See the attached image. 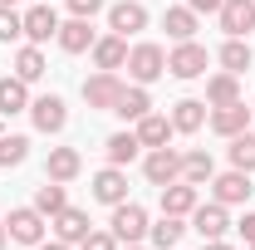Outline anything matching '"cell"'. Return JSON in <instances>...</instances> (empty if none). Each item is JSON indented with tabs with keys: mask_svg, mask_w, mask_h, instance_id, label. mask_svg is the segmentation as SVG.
<instances>
[{
	"mask_svg": "<svg viewBox=\"0 0 255 250\" xmlns=\"http://www.w3.org/2000/svg\"><path fill=\"white\" fill-rule=\"evenodd\" d=\"M162 30L172 34L177 44H182V39H191V34H196V10H191V5H172V10L162 15Z\"/></svg>",
	"mask_w": 255,
	"mask_h": 250,
	"instance_id": "cell-25",
	"label": "cell"
},
{
	"mask_svg": "<svg viewBox=\"0 0 255 250\" xmlns=\"http://www.w3.org/2000/svg\"><path fill=\"white\" fill-rule=\"evenodd\" d=\"M94 201H103V206H118V201H128V177H123V167H103L94 177Z\"/></svg>",
	"mask_w": 255,
	"mask_h": 250,
	"instance_id": "cell-14",
	"label": "cell"
},
{
	"mask_svg": "<svg viewBox=\"0 0 255 250\" xmlns=\"http://www.w3.org/2000/svg\"><path fill=\"white\" fill-rule=\"evenodd\" d=\"M113 236H118V246H137L142 236H147V211L137 206V201H118L113 206Z\"/></svg>",
	"mask_w": 255,
	"mask_h": 250,
	"instance_id": "cell-3",
	"label": "cell"
},
{
	"mask_svg": "<svg viewBox=\"0 0 255 250\" xmlns=\"http://www.w3.org/2000/svg\"><path fill=\"white\" fill-rule=\"evenodd\" d=\"M251 44H246V39H226L221 44V69L226 74H246V69H251Z\"/></svg>",
	"mask_w": 255,
	"mask_h": 250,
	"instance_id": "cell-29",
	"label": "cell"
},
{
	"mask_svg": "<svg viewBox=\"0 0 255 250\" xmlns=\"http://www.w3.org/2000/svg\"><path fill=\"white\" fill-rule=\"evenodd\" d=\"M231 167L255 172V132H251V127H246L241 137H231Z\"/></svg>",
	"mask_w": 255,
	"mask_h": 250,
	"instance_id": "cell-32",
	"label": "cell"
},
{
	"mask_svg": "<svg viewBox=\"0 0 255 250\" xmlns=\"http://www.w3.org/2000/svg\"><path fill=\"white\" fill-rule=\"evenodd\" d=\"M211 177H216V162H211V152H201V147L182 152V182H191V187H206Z\"/></svg>",
	"mask_w": 255,
	"mask_h": 250,
	"instance_id": "cell-20",
	"label": "cell"
},
{
	"mask_svg": "<svg viewBox=\"0 0 255 250\" xmlns=\"http://www.w3.org/2000/svg\"><path fill=\"white\" fill-rule=\"evenodd\" d=\"M206 103H211V108L241 103V74H216V79H206Z\"/></svg>",
	"mask_w": 255,
	"mask_h": 250,
	"instance_id": "cell-23",
	"label": "cell"
},
{
	"mask_svg": "<svg viewBox=\"0 0 255 250\" xmlns=\"http://www.w3.org/2000/svg\"><path fill=\"white\" fill-rule=\"evenodd\" d=\"M79 250H118V236H113V231H89V236L79 241Z\"/></svg>",
	"mask_w": 255,
	"mask_h": 250,
	"instance_id": "cell-35",
	"label": "cell"
},
{
	"mask_svg": "<svg viewBox=\"0 0 255 250\" xmlns=\"http://www.w3.org/2000/svg\"><path fill=\"white\" fill-rule=\"evenodd\" d=\"M94 64H98V69H123V64H128V39H123V34H103V39H94Z\"/></svg>",
	"mask_w": 255,
	"mask_h": 250,
	"instance_id": "cell-22",
	"label": "cell"
},
{
	"mask_svg": "<svg viewBox=\"0 0 255 250\" xmlns=\"http://www.w3.org/2000/svg\"><path fill=\"white\" fill-rule=\"evenodd\" d=\"M79 172H84L79 147H54V152H49V162H44V177H49V182H74Z\"/></svg>",
	"mask_w": 255,
	"mask_h": 250,
	"instance_id": "cell-17",
	"label": "cell"
},
{
	"mask_svg": "<svg viewBox=\"0 0 255 250\" xmlns=\"http://www.w3.org/2000/svg\"><path fill=\"white\" fill-rule=\"evenodd\" d=\"M137 147H142V142H137V132H113L103 152H108V162H113V167H128V162L137 157Z\"/></svg>",
	"mask_w": 255,
	"mask_h": 250,
	"instance_id": "cell-30",
	"label": "cell"
},
{
	"mask_svg": "<svg viewBox=\"0 0 255 250\" xmlns=\"http://www.w3.org/2000/svg\"><path fill=\"white\" fill-rule=\"evenodd\" d=\"M246 250H255V246H246Z\"/></svg>",
	"mask_w": 255,
	"mask_h": 250,
	"instance_id": "cell-44",
	"label": "cell"
},
{
	"mask_svg": "<svg viewBox=\"0 0 255 250\" xmlns=\"http://www.w3.org/2000/svg\"><path fill=\"white\" fill-rule=\"evenodd\" d=\"M236 231H241V241H246V246H255V211H246V216L236 221Z\"/></svg>",
	"mask_w": 255,
	"mask_h": 250,
	"instance_id": "cell-37",
	"label": "cell"
},
{
	"mask_svg": "<svg viewBox=\"0 0 255 250\" xmlns=\"http://www.w3.org/2000/svg\"><path fill=\"white\" fill-rule=\"evenodd\" d=\"M128 74H132V84H152L167 74V54H162V44H132L128 49Z\"/></svg>",
	"mask_w": 255,
	"mask_h": 250,
	"instance_id": "cell-1",
	"label": "cell"
},
{
	"mask_svg": "<svg viewBox=\"0 0 255 250\" xmlns=\"http://www.w3.org/2000/svg\"><path fill=\"white\" fill-rule=\"evenodd\" d=\"M118 94H123V79L113 69H98L94 79H84V103L98 108V113H113L118 108Z\"/></svg>",
	"mask_w": 255,
	"mask_h": 250,
	"instance_id": "cell-2",
	"label": "cell"
},
{
	"mask_svg": "<svg viewBox=\"0 0 255 250\" xmlns=\"http://www.w3.org/2000/svg\"><path fill=\"white\" fill-rule=\"evenodd\" d=\"M5 236H10V231H5V221H0V250H5Z\"/></svg>",
	"mask_w": 255,
	"mask_h": 250,
	"instance_id": "cell-41",
	"label": "cell"
},
{
	"mask_svg": "<svg viewBox=\"0 0 255 250\" xmlns=\"http://www.w3.org/2000/svg\"><path fill=\"white\" fill-rule=\"evenodd\" d=\"M191 211H196V187L182 182V177L167 182L162 187V216H191Z\"/></svg>",
	"mask_w": 255,
	"mask_h": 250,
	"instance_id": "cell-15",
	"label": "cell"
},
{
	"mask_svg": "<svg viewBox=\"0 0 255 250\" xmlns=\"http://www.w3.org/2000/svg\"><path fill=\"white\" fill-rule=\"evenodd\" d=\"M196 15H211V10H221V0H187Z\"/></svg>",
	"mask_w": 255,
	"mask_h": 250,
	"instance_id": "cell-38",
	"label": "cell"
},
{
	"mask_svg": "<svg viewBox=\"0 0 255 250\" xmlns=\"http://www.w3.org/2000/svg\"><path fill=\"white\" fill-rule=\"evenodd\" d=\"M64 206H69V201H64V182H49V177H44V187L34 191V211H39V216H59Z\"/></svg>",
	"mask_w": 255,
	"mask_h": 250,
	"instance_id": "cell-28",
	"label": "cell"
},
{
	"mask_svg": "<svg viewBox=\"0 0 255 250\" xmlns=\"http://www.w3.org/2000/svg\"><path fill=\"white\" fill-rule=\"evenodd\" d=\"M108 30L113 34H137V30H147V10L137 5V0H118V5H108Z\"/></svg>",
	"mask_w": 255,
	"mask_h": 250,
	"instance_id": "cell-10",
	"label": "cell"
},
{
	"mask_svg": "<svg viewBox=\"0 0 255 250\" xmlns=\"http://www.w3.org/2000/svg\"><path fill=\"white\" fill-rule=\"evenodd\" d=\"M54 34H59V15H54L49 0H39L34 10H25V39H30V44H44V39H54Z\"/></svg>",
	"mask_w": 255,
	"mask_h": 250,
	"instance_id": "cell-11",
	"label": "cell"
},
{
	"mask_svg": "<svg viewBox=\"0 0 255 250\" xmlns=\"http://www.w3.org/2000/svg\"><path fill=\"white\" fill-rule=\"evenodd\" d=\"M191 226H196V236H201V241H221L226 231H231V216H226L221 201H211V206H201V201H196V211H191Z\"/></svg>",
	"mask_w": 255,
	"mask_h": 250,
	"instance_id": "cell-12",
	"label": "cell"
},
{
	"mask_svg": "<svg viewBox=\"0 0 255 250\" xmlns=\"http://www.w3.org/2000/svg\"><path fill=\"white\" fill-rule=\"evenodd\" d=\"M5 231H10V241H20V246H39V241H44V216H39L34 206H15L10 221H5Z\"/></svg>",
	"mask_w": 255,
	"mask_h": 250,
	"instance_id": "cell-6",
	"label": "cell"
},
{
	"mask_svg": "<svg viewBox=\"0 0 255 250\" xmlns=\"http://www.w3.org/2000/svg\"><path fill=\"white\" fill-rule=\"evenodd\" d=\"M172 132H177V127H172V118H162V113L137 118V142H142V147H167Z\"/></svg>",
	"mask_w": 255,
	"mask_h": 250,
	"instance_id": "cell-24",
	"label": "cell"
},
{
	"mask_svg": "<svg viewBox=\"0 0 255 250\" xmlns=\"http://www.w3.org/2000/svg\"><path fill=\"white\" fill-rule=\"evenodd\" d=\"M201 123H206V103H201V98H182V103L172 108V127H177V132H196Z\"/></svg>",
	"mask_w": 255,
	"mask_h": 250,
	"instance_id": "cell-26",
	"label": "cell"
},
{
	"mask_svg": "<svg viewBox=\"0 0 255 250\" xmlns=\"http://www.w3.org/2000/svg\"><path fill=\"white\" fill-rule=\"evenodd\" d=\"M206 64H211V54H206L196 39H182V44L167 54V69H172V79H201V74H206Z\"/></svg>",
	"mask_w": 255,
	"mask_h": 250,
	"instance_id": "cell-4",
	"label": "cell"
},
{
	"mask_svg": "<svg viewBox=\"0 0 255 250\" xmlns=\"http://www.w3.org/2000/svg\"><path fill=\"white\" fill-rule=\"evenodd\" d=\"M211 127H216L221 137H241V132L251 127V108H246V103H226V108L211 113Z\"/></svg>",
	"mask_w": 255,
	"mask_h": 250,
	"instance_id": "cell-19",
	"label": "cell"
},
{
	"mask_svg": "<svg viewBox=\"0 0 255 250\" xmlns=\"http://www.w3.org/2000/svg\"><path fill=\"white\" fill-rule=\"evenodd\" d=\"M44 54H39V44H25L20 54H15V79H25V84H34V79H44Z\"/></svg>",
	"mask_w": 255,
	"mask_h": 250,
	"instance_id": "cell-27",
	"label": "cell"
},
{
	"mask_svg": "<svg viewBox=\"0 0 255 250\" xmlns=\"http://www.w3.org/2000/svg\"><path fill=\"white\" fill-rule=\"evenodd\" d=\"M128 250H142V246H128Z\"/></svg>",
	"mask_w": 255,
	"mask_h": 250,
	"instance_id": "cell-43",
	"label": "cell"
},
{
	"mask_svg": "<svg viewBox=\"0 0 255 250\" xmlns=\"http://www.w3.org/2000/svg\"><path fill=\"white\" fill-rule=\"evenodd\" d=\"M0 5H20V0H0Z\"/></svg>",
	"mask_w": 255,
	"mask_h": 250,
	"instance_id": "cell-42",
	"label": "cell"
},
{
	"mask_svg": "<svg viewBox=\"0 0 255 250\" xmlns=\"http://www.w3.org/2000/svg\"><path fill=\"white\" fill-rule=\"evenodd\" d=\"M142 172H147V182H152V187H167V182H177V177H182V152H172V147H152L147 162H142Z\"/></svg>",
	"mask_w": 255,
	"mask_h": 250,
	"instance_id": "cell-9",
	"label": "cell"
},
{
	"mask_svg": "<svg viewBox=\"0 0 255 250\" xmlns=\"http://www.w3.org/2000/svg\"><path fill=\"white\" fill-rule=\"evenodd\" d=\"M30 123L39 127V132H64V123H69V108H64L59 94H44L30 103Z\"/></svg>",
	"mask_w": 255,
	"mask_h": 250,
	"instance_id": "cell-8",
	"label": "cell"
},
{
	"mask_svg": "<svg viewBox=\"0 0 255 250\" xmlns=\"http://www.w3.org/2000/svg\"><path fill=\"white\" fill-rule=\"evenodd\" d=\"M221 30L231 34V39H246V34L255 30V0H221Z\"/></svg>",
	"mask_w": 255,
	"mask_h": 250,
	"instance_id": "cell-7",
	"label": "cell"
},
{
	"mask_svg": "<svg viewBox=\"0 0 255 250\" xmlns=\"http://www.w3.org/2000/svg\"><path fill=\"white\" fill-rule=\"evenodd\" d=\"M34 250H69V246H64V241H39Z\"/></svg>",
	"mask_w": 255,
	"mask_h": 250,
	"instance_id": "cell-39",
	"label": "cell"
},
{
	"mask_svg": "<svg viewBox=\"0 0 255 250\" xmlns=\"http://www.w3.org/2000/svg\"><path fill=\"white\" fill-rule=\"evenodd\" d=\"M54 39H59V49L64 54H84V49H94V25H89V20H79V15H74V20H69V25H59V34H54Z\"/></svg>",
	"mask_w": 255,
	"mask_h": 250,
	"instance_id": "cell-16",
	"label": "cell"
},
{
	"mask_svg": "<svg viewBox=\"0 0 255 250\" xmlns=\"http://www.w3.org/2000/svg\"><path fill=\"white\" fill-rule=\"evenodd\" d=\"M25 34V15H15V5H0V44Z\"/></svg>",
	"mask_w": 255,
	"mask_h": 250,
	"instance_id": "cell-34",
	"label": "cell"
},
{
	"mask_svg": "<svg viewBox=\"0 0 255 250\" xmlns=\"http://www.w3.org/2000/svg\"><path fill=\"white\" fill-rule=\"evenodd\" d=\"M211 191H216L221 206H246V201H251V172L231 167V172H221V177H211Z\"/></svg>",
	"mask_w": 255,
	"mask_h": 250,
	"instance_id": "cell-5",
	"label": "cell"
},
{
	"mask_svg": "<svg viewBox=\"0 0 255 250\" xmlns=\"http://www.w3.org/2000/svg\"><path fill=\"white\" fill-rule=\"evenodd\" d=\"M182 216H162L157 226H147V236H152V246L157 250H177V241H182Z\"/></svg>",
	"mask_w": 255,
	"mask_h": 250,
	"instance_id": "cell-31",
	"label": "cell"
},
{
	"mask_svg": "<svg viewBox=\"0 0 255 250\" xmlns=\"http://www.w3.org/2000/svg\"><path fill=\"white\" fill-rule=\"evenodd\" d=\"M69 10H74L79 20H94L98 10H103V0H69Z\"/></svg>",
	"mask_w": 255,
	"mask_h": 250,
	"instance_id": "cell-36",
	"label": "cell"
},
{
	"mask_svg": "<svg viewBox=\"0 0 255 250\" xmlns=\"http://www.w3.org/2000/svg\"><path fill=\"white\" fill-rule=\"evenodd\" d=\"M30 152V137H20V132H0V167H20Z\"/></svg>",
	"mask_w": 255,
	"mask_h": 250,
	"instance_id": "cell-33",
	"label": "cell"
},
{
	"mask_svg": "<svg viewBox=\"0 0 255 250\" xmlns=\"http://www.w3.org/2000/svg\"><path fill=\"white\" fill-rule=\"evenodd\" d=\"M201 250H236V246H226V241H206Z\"/></svg>",
	"mask_w": 255,
	"mask_h": 250,
	"instance_id": "cell-40",
	"label": "cell"
},
{
	"mask_svg": "<svg viewBox=\"0 0 255 250\" xmlns=\"http://www.w3.org/2000/svg\"><path fill=\"white\" fill-rule=\"evenodd\" d=\"M49 226H54V241H64V246H79V241L89 236V211H79V206H64L59 216H49Z\"/></svg>",
	"mask_w": 255,
	"mask_h": 250,
	"instance_id": "cell-13",
	"label": "cell"
},
{
	"mask_svg": "<svg viewBox=\"0 0 255 250\" xmlns=\"http://www.w3.org/2000/svg\"><path fill=\"white\" fill-rule=\"evenodd\" d=\"M113 113H118L123 123H137V118H147V113H152V98H147V89H142V84L123 89V94H118V108H113Z\"/></svg>",
	"mask_w": 255,
	"mask_h": 250,
	"instance_id": "cell-21",
	"label": "cell"
},
{
	"mask_svg": "<svg viewBox=\"0 0 255 250\" xmlns=\"http://www.w3.org/2000/svg\"><path fill=\"white\" fill-rule=\"evenodd\" d=\"M0 113H5V118L30 113V84H25V79H15V74L0 79Z\"/></svg>",
	"mask_w": 255,
	"mask_h": 250,
	"instance_id": "cell-18",
	"label": "cell"
}]
</instances>
